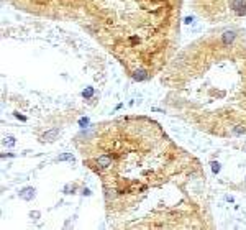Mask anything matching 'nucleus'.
<instances>
[{
	"label": "nucleus",
	"instance_id": "4468645a",
	"mask_svg": "<svg viewBox=\"0 0 246 230\" xmlns=\"http://www.w3.org/2000/svg\"><path fill=\"white\" fill-rule=\"evenodd\" d=\"M192 21H194V18H192V16H187L186 20H184V23H186V25H190Z\"/></svg>",
	"mask_w": 246,
	"mask_h": 230
},
{
	"label": "nucleus",
	"instance_id": "6e6552de",
	"mask_svg": "<svg viewBox=\"0 0 246 230\" xmlns=\"http://www.w3.org/2000/svg\"><path fill=\"white\" fill-rule=\"evenodd\" d=\"M2 143L5 145V146H13V145H15V138L13 137H3Z\"/></svg>",
	"mask_w": 246,
	"mask_h": 230
},
{
	"label": "nucleus",
	"instance_id": "f257e3e1",
	"mask_svg": "<svg viewBox=\"0 0 246 230\" xmlns=\"http://www.w3.org/2000/svg\"><path fill=\"white\" fill-rule=\"evenodd\" d=\"M231 10L236 15H245L246 13V0H233L231 2Z\"/></svg>",
	"mask_w": 246,
	"mask_h": 230
},
{
	"label": "nucleus",
	"instance_id": "39448f33",
	"mask_svg": "<svg viewBox=\"0 0 246 230\" xmlns=\"http://www.w3.org/2000/svg\"><path fill=\"white\" fill-rule=\"evenodd\" d=\"M236 38V33L235 31H225L223 35H221V41H223V45H230V43H233Z\"/></svg>",
	"mask_w": 246,
	"mask_h": 230
},
{
	"label": "nucleus",
	"instance_id": "f3484780",
	"mask_svg": "<svg viewBox=\"0 0 246 230\" xmlns=\"http://www.w3.org/2000/svg\"><path fill=\"white\" fill-rule=\"evenodd\" d=\"M82 194H84V196H90V191H89V189H84V191H82Z\"/></svg>",
	"mask_w": 246,
	"mask_h": 230
},
{
	"label": "nucleus",
	"instance_id": "20e7f679",
	"mask_svg": "<svg viewBox=\"0 0 246 230\" xmlns=\"http://www.w3.org/2000/svg\"><path fill=\"white\" fill-rule=\"evenodd\" d=\"M97 164H99L100 168H108V166H112V158L108 154H102V156L97 158Z\"/></svg>",
	"mask_w": 246,
	"mask_h": 230
},
{
	"label": "nucleus",
	"instance_id": "1a4fd4ad",
	"mask_svg": "<svg viewBox=\"0 0 246 230\" xmlns=\"http://www.w3.org/2000/svg\"><path fill=\"white\" fill-rule=\"evenodd\" d=\"M92 95H94V87H87V89L82 91V97L89 99V97H92Z\"/></svg>",
	"mask_w": 246,
	"mask_h": 230
},
{
	"label": "nucleus",
	"instance_id": "ddd939ff",
	"mask_svg": "<svg viewBox=\"0 0 246 230\" xmlns=\"http://www.w3.org/2000/svg\"><path fill=\"white\" fill-rule=\"evenodd\" d=\"M64 192H66V194H72V192H74V186L67 184V186L64 187Z\"/></svg>",
	"mask_w": 246,
	"mask_h": 230
},
{
	"label": "nucleus",
	"instance_id": "423d86ee",
	"mask_svg": "<svg viewBox=\"0 0 246 230\" xmlns=\"http://www.w3.org/2000/svg\"><path fill=\"white\" fill-rule=\"evenodd\" d=\"M58 161H71V163H74L75 158H74V154L72 153H62L58 156Z\"/></svg>",
	"mask_w": 246,
	"mask_h": 230
},
{
	"label": "nucleus",
	"instance_id": "0eeeda50",
	"mask_svg": "<svg viewBox=\"0 0 246 230\" xmlns=\"http://www.w3.org/2000/svg\"><path fill=\"white\" fill-rule=\"evenodd\" d=\"M135 81H145V79H148V74H146L145 69H140V71H136L135 72Z\"/></svg>",
	"mask_w": 246,
	"mask_h": 230
},
{
	"label": "nucleus",
	"instance_id": "f8f14e48",
	"mask_svg": "<svg viewBox=\"0 0 246 230\" xmlns=\"http://www.w3.org/2000/svg\"><path fill=\"white\" fill-rule=\"evenodd\" d=\"M245 132H246V130H245V128H241V127H235V128H233V133H235V135H243Z\"/></svg>",
	"mask_w": 246,
	"mask_h": 230
},
{
	"label": "nucleus",
	"instance_id": "dca6fc26",
	"mask_svg": "<svg viewBox=\"0 0 246 230\" xmlns=\"http://www.w3.org/2000/svg\"><path fill=\"white\" fill-rule=\"evenodd\" d=\"M15 117H16V118H20V120H23V122H25V120H26V118L23 117V115H20V113H15Z\"/></svg>",
	"mask_w": 246,
	"mask_h": 230
},
{
	"label": "nucleus",
	"instance_id": "7ed1b4c3",
	"mask_svg": "<svg viewBox=\"0 0 246 230\" xmlns=\"http://www.w3.org/2000/svg\"><path fill=\"white\" fill-rule=\"evenodd\" d=\"M35 196H36V189H35V187H23V189L20 191V197L23 200H31Z\"/></svg>",
	"mask_w": 246,
	"mask_h": 230
},
{
	"label": "nucleus",
	"instance_id": "9b49d317",
	"mask_svg": "<svg viewBox=\"0 0 246 230\" xmlns=\"http://www.w3.org/2000/svg\"><path fill=\"white\" fill-rule=\"evenodd\" d=\"M79 125H80L82 128H86L87 125H89V118H87V117H82V118L79 120Z\"/></svg>",
	"mask_w": 246,
	"mask_h": 230
},
{
	"label": "nucleus",
	"instance_id": "f03ea898",
	"mask_svg": "<svg viewBox=\"0 0 246 230\" xmlns=\"http://www.w3.org/2000/svg\"><path fill=\"white\" fill-rule=\"evenodd\" d=\"M59 135V128H51V130H48L46 133H43V137H41V141H54L56 137Z\"/></svg>",
	"mask_w": 246,
	"mask_h": 230
},
{
	"label": "nucleus",
	"instance_id": "9d476101",
	"mask_svg": "<svg viewBox=\"0 0 246 230\" xmlns=\"http://www.w3.org/2000/svg\"><path fill=\"white\" fill-rule=\"evenodd\" d=\"M210 166H212V171H213V173H220V163H215V161H212L210 163Z\"/></svg>",
	"mask_w": 246,
	"mask_h": 230
},
{
	"label": "nucleus",
	"instance_id": "2eb2a0df",
	"mask_svg": "<svg viewBox=\"0 0 246 230\" xmlns=\"http://www.w3.org/2000/svg\"><path fill=\"white\" fill-rule=\"evenodd\" d=\"M30 217H31V219H33V217H35V219H38V217H40V212H31Z\"/></svg>",
	"mask_w": 246,
	"mask_h": 230
}]
</instances>
